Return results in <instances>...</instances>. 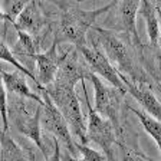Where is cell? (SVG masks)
<instances>
[{
	"mask_svg": "<svg viewBox=\"0 0 161 161\" xmlns=\"http://www.w3.org/2000/svg\"><path fill=\"white\" fill-rule=\"evenodd\" d=\"M56 6L60 12V19L55 40L58 43L66 42L75 45V47H80L88 45L86 35L94 27L97 19L101 14L108 13L115 6V2H111L94 10H85L79 6V3L72 2L56 3Z\"/></svg>",
	"mask_w": 161,
	"mask_h": 161,
	"instance_id": "1",
	"label": "cell"
},
{
	"mask_svg": "<svg viewBox=\"0 0 161 161\" xmlns=\"http://www.w3.org/2000/svg\"><path fill=\"white\" fill-rule=\"evenodd\" d=\"M94 39L102 47L104 53L109 59V62L117 68L119 75L134 80L137 84H147L145 82V72L140 68L138 59L134 53V45H127L125 37L121 36L118 32L109 30L107 27L94 26L91 29Z\"/></svg>",
	"mask_w": 161,
	"mask_h": 161,
	"instance_id": "2",
	"label": "cell"
},
{
	"mask_svg": "<svg viewBox=\"0 0 161 161\" xmlns=\"http://www.w3.org/2000/svg\"><path fill=\"white\" fill-rule=\"evenodd\" d=\"M45 91L47 92L50 99L53 101V104L58 107V109L62 112L65 119L68 121L72 135L82 144L86 145V122H85L84 114H82L78 95L75 92V84L55 79L50 85L45 86Z\"/></svg>",
	"mask_w": 161,
	"mask_h": 161,
	"instance_id": "3",
	"label": "cell"
},
{
	"mask_svg": "<svg viewBox=\"0 0 161 161\" xmlns=\"http://www.w3.org/2000/svg\"><path fill=\"white\" fill-rule=\"evenodd\" d=\"M10 99V98H9ZM26 98H12V104L9 105V119L14 128L19 131L20 134H23L29 140H32L39 148V151L43 154L45 160H47L46 147L42 140V107L37 105L33 111L29 109Z\"/></svg>",
	"mask_w": 161,
	"mask_h": 161,
	"instance_id": "4",
	"label": "cell"
},
{
	"mask_svg": "<svg viewBox=\"0 0 161 161\" xmlns=\"http://www.w3.org/2000/svg\"><path fill=\"white\" fill-rule=\"evenodd\" d=\"M82 85V91H84V98H85V104L88 108V122H86V137L88 142L94 141L95 144L105 153L108 160H114V145L118 144V131L115 130V127L112 125L109 119L102 118L97 111L94 109V107L89 102V97L86 92V86L85 82H80Z\"/></svg>",
	"mask_w": 161,
	"mask_h": 161,
	"instance_id": "5",
	"label": "cell"
},
{
	"mask_svg": "<svg viewBox=\"0 0 161 161\" xmlns=\"http://www.w3.org/2000/svg\"><path fill=\"white\" fill-rule=\"evenodd\" d=\"M88 79L92 82L95 92V105L94 109L102 118H107L112 122L118 134H121V104H122V98L127 92L121 89H117L114 86H108L102 82L98 75L91 72Z\"/></svg>",
	"mask_w": 161,
	"mask_h": 161,
	"instance_id": "6",
	"label": "cell"
},
{
	"mask_svg": "<svg viewBox=\"0 0 161 161\" xmlns=\"http://www.w3.org/2000/svg\"><path fill=\"white\" fill-rule=\"evenodd\" d=\"M39 92L42 94V98L45 101V105L42 107V127L46 130V132H50L53 135L55 140L59 141V144L64 145L69 153H78L76 140H74L68 121L53 104V101L50 99L46 91L42 89Z\"/></svg>",
	"mask_w": 161,
	"mask_h": 161,
	"instance_id": "7",
	"label": "cell"
},
{
	"mask_svg": "<svg viewBox=\"0 0 161 161\" xmlns=\"http://www.w3.org/2000/svg\"><path fill=\"white\" fill-rule=\"evenodd\" d=\"M76 49L79 50L80 56L84 58L85 64L88 65L91 72H94L95 75H99L102 79L109 82L111 86L127 92V88H125V84L122 80V78H121L119 72L109 62V59L104 53L102 47L97 43V40L94 37H92V45H85V46L76 47Z\"/></svg>",
	"mask_w": 161,
	"mask_h": 161,
	"instance_id": "8",
	"label": "cell"
},
{
	"mask_svg": "<svg viewBox=\"0 0 161 161\" xmlns=\"http://www.w3.org/2000/svg\"><path fill=\"white\" fill-rule=\"evenodd\" d=\"M141 7V2H115L114 12H111V16L108 19V23L111 25L109 30H114L118 33H122L128 36L132 42L135 49L142 50V42L140 39L137 29V13Z\"/></svg>",
	"mask_w": 161,
	"mask_h": 161,
	"instance_id": "9",
	"label": "cell"
},
{
	"mask_svg": "<svg viewBox=\"0 0 161 161\" xmlns=\"http://www.w3.org/2000/svg\"><path fill=\"white\" fill-rule=\"evenodd\" d=\"M35 62L37 64V82L39 91L45 89V86L50 85L55 80L60 65V55L58 53V42L53 39L49 49L43 53H36Z\"/></svg>",
	"mask_w": 161,
	"mask_h": 161,
	"instance_id": "10",
	"label": "cell"
},
{
	"mask_svg": "<svg viewBox=\"0 0 161 161\" xmlns=\"http://www.w3.org/2000/svg\"><path fill=\"white\" fill-rule=\"evenodd\" d=\"M45 25H46V16L42 9V4L37 2H29L12 26L14 30H23L33 39H37Z\"/></svg>",
	"mask_w": 161,
	"mask_h": 161,
	"instance_id": "11",
	"label": "cell"
},
{
	"mask_svg": "<svg viewBox=\"0 0 161 161\" xmlns=\"http://www.w3.org/2000/svg\"><path fill=\"white\" fill-rule=\"evenodd\" d=\"M121 78L124 80L127 92L137 99V102L142 107V111L161 122V101L155 97L151 88L147 84H137L134 80L122 76V75H121Z\"/></svg>",
	"mask_w": 161,
	"mask_h": 161,
	"instance_id": "12",
	"label": "cell"
},
{
	"mask_svg": "<svg viewBox=\"0 0 161 161\" xmlns=\"http://www.w3.org/2000/svg\"><path fill=\"white\" fill-rule=\"evenodd\" d=\"M2 80H3V86L6 88L7 94H14L16 97L26 98V99L35 101L40 105H45L43 98H40L37 94L32 92L23 74H20V72H7V70L3 69L2 70Z\"/></svg>",
	"mask_w": 161,
	"mask_h": 161,
	"instance_id": "13",
	"label": "cell"
},
{
	"mask_svg": "<svg viewBox=\"0 0 161 161\" xmlns=\"http://www.w3.org/2000/svg\"><path fill=\"white\" fill-rule=\"evenodd\" d=\"M140 13L142 14V17L145 20V26H147V33L151 46L155 47L158 45V37H160V19H158L154 2H148V0L141 2Z\"/></svg>",
	"mask_w": 161,
	"mask_h": 161,
	"instance_id": "14",
	"label": "cell"
},
{
	"mask_svg": "<svg viewBox=\"0 0 161 161\" xmlns=\"http://www.w3.org/2000/svg\"><path fill=\"white\" fill-rule=\"evenodd\" d=\"M17 32V42L14 43L13 55L16 58H20L22 62H33L35 56L37 53V45L35 42V39L30 36L29 33L23 32V30H16Z\"/></svg>",
	"mask_w": 161,
	"mask_h": 161,
	"instance_id": "15",
	"label": "cell"
},
{
	"mask_svg": "<svg viewBox=\"0 0 161 161\" xmlns=\"http://www.w3.org/2000/svg\"><path fill=\"white\" fill-rule=\"evenodd\" d=\"M2 161H30V155L6 132H2Z\"/></svg>",
	"mask_w": 161,
	"mask_h": 161,
	"instance_id": "16",
	"label": "cell"
},
{
	"mask_svg": "<svg viewBox=\"0 0 161 161\" xmlns=\"http://www.w3.org/2000/svg\"><path fill=\"white\" fill-rule=\"evenodd\" d=\"M128 109L138 118V121L141 122L145 132L155 141L157 147L161 151V122L158 119H155V118H153L151 115H148L147 112H144L142 109H135L132 107H128Z\"/></svg>",
	"mask_w": 161,
	"mask_h": 161,
	"instance_id": "17",
	"label": "cell"
},
{
	"mask_svg": "<svg viewBox=\"0 0 161 161\" xmlns=\"http://www.w3.org/2000/svg\"><path fill=\"white\" fill-rule=\"evenodd\" d=\"M0 53H2V60H3V62H7V64L13 65V66L17 69V72H20V74H23V75H26V76H29L30 79L35 82V85L37 86V89H39L37 76H36V75H33V72H32V70H30L26 65H22L20 62H17V58L13 55L12 49L7 46L4 40H2V45H0Z\"/></svg>",
	"mask_w": 161,
	"mask_h": 161,
	"instance_id": "18",
	"label": "cell"
},
{
	"mask_svg": "<svg viewBox=\"0 0 161 161\" xmlns=\"http://www.w3.org/2000/svg\"><path fill=\"white\" fill-rule=\"evenodd\" d=\"M76 150H78V153L82 154V160H76V158L70 157L69 154L62 153V154H60L62 161H105V157L101 154L99 151L92 150V148H89L88 145L80 144L78 141H76Z\"/></svg>",
	"mask_w": 161,
	"mask_h": 161,
	"instance_id": "19",
	"label": "cell"
},
{
	"mask_svg": "<svg viewBox=\"0 0 161 161\" xmlns=\"http://www.w3.org/2000/svg\"><path fill=\"white\" fill-rule=\"evenodd\" d=\"M117 145L121 148L122 154H124V161H138V155L135 154V150H130V148L125 147L122 142H118ZM141 160H142V158H141Z\"/></svg>",
	"mask_w": 161,
	"mask_h": 161,
	"instance_id": "20",
	"label": "cell"
},
{
	"mask_svg": "<svg viewBox=\"0 0 161 161\" xmlns=\"http://www.w3.org/2000/svg\"><path fill=\"white\" fill-rule=\"evenodd\" d=\"M60 154H62V151H60L59 141L53 140V154L49 155L46 161H62V158H60Z\"/></svg>",
	"mask_w": 161,
	"mask_h": 161,
	"instance_id": "21",
	"label": "cell"
},
{
	"mask_svg": "<svg viewBox=\"0 0 161 161\" xmlns=\"http://www.w3.org/2000/svg\"><path fill=\"white\" fill-rule=\"evenodd\" d=\"M154 6L155 10H157V14H158V19H160V37H158V55L161 56V2H154Z\"/></svg>",
	"mask_w": 161,
	"mask_h": 161,
	"instance_id": "22",
	"label": "cell"
},
{
	"mask_svg": "<svg viewBox=\"0 0 161 161\" xmlns=\"http://www.w3.org/2000/svg\"><path fill=\"white\" fill-rule=\"evenodd\" d=\"M157 84L160 85V91H161V56L158 55V65H157Z\"/></svg>",
	"mask_w": 161,
	"mask_h": 161,
	"instance_id": "23",
	"label": "cell"
},
{
	"mask_svg": "<svg viewBox=\"0 0 161 161\" xmlns=\"http://www.w3.org/2000/svg\"><path fill=\"white\" fill-rule=\"evenodd\" d=\"M135 153H137V154L140 155V157L142 158V160H145V161H155V160H153V158L147 157V155H145V154H142V153H141V151H135Z\"/></svg>",
	"mask_w": 161,
	"mask_h": 161,
	"instance_id": "24",
	"label": "cell"
}]
</instances>
